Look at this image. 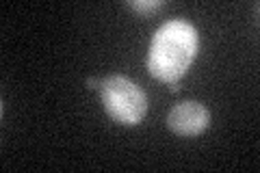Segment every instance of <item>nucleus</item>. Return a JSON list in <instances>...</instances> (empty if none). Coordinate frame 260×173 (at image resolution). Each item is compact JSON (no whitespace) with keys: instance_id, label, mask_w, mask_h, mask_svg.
<instances>
[{"instance_id":"obj_4","label":"nucleus","mask_w":260,"mask_h":173,"mask_svg":"<svg viewBox=\"0 0 260 173\" xmlns=\"http://www.w3.org/2000/svg\"><path fill=\"white\" fill-rule=\"evenodd\" d=\"M165 5L162 0H128V7L133 11H137V13H154V11H158L160 7Z\"/></svg>"},{"instance_id":"obj_1","label":"nucleus","mask_w":260,"mask_h":173,"mask_svg":"<svg viewBox=\"0 0 260 173\" xmlns=\"http://www.w3.org/2000/svg\"><path fill=\"white\" fill-rule=\"evenodd\" d=\"M200 52V35L193 24L184 20H169L156 30L148 50V70L156 80L167 82L172 91L189 72Z\"/></svg>"},{"instance_id":"obj_3","label":"nucleus","mask_w":260,"mask_h":173,"mask_svg":"<svg viewBox=\"0 0 260 173\" xmlns=\"http://www.w3.org/2000/svg\"><path fill=\"white\" fill-rule=\"evenodd\" d=\"M210 113L198 100L178 102L167 115V126L178 136H198L208 128Z\"/></svg>"},{"instance_id":"obj_2","label":"nucleus","mask_w":260,"mask_h":173,"mask_svg":"<svg viewBox=\"0 0 260 173\" xmlns=\"http://www.w3.org/2000/svg\"><path fill=\"white\" fill-rule=\"evenodd\" d=\"M100 93L109 117L121 126H137L148 113V95L128 76L113 74V76L104 78Z\"/></svg>"},{"instance_id":"obj_5","label":"nucleus","mask_w":260,"mask_h":173,"mask_svg":"<svg viewBox=\"0 0 260 173\" xmlns=\"http://www.w3.org/2000/svg\"><path fill=\"white\" fill-rule=\"evenodd\" d=\"M87 87H89V89H98V91H100V89H102V80H98V78H87Z\"/></svg>"}]
</instances>
